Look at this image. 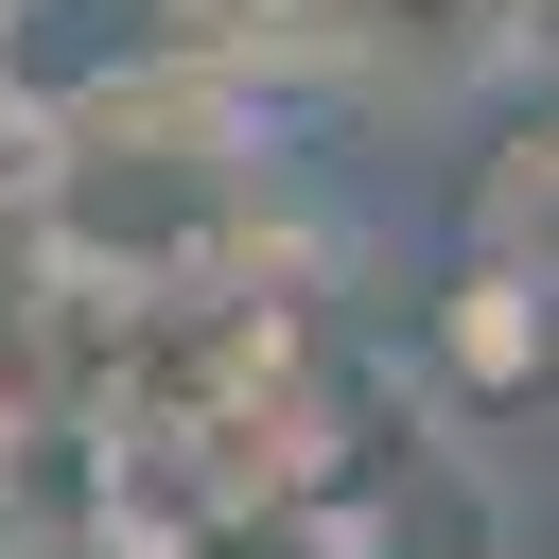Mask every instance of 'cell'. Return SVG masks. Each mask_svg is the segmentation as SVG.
Here are the masks:
<instances>
[{
    "mask_svg": "<svg viewBox=\"0 0 559 559\" xmlns=\"http://www.w3.org/2000/svg\"><path fill=\"white\" fill-rule=\"evenodd\" d=\"M157 559H349V542H332L314 507H210V524H192V542H157Z\"/></svg>",
    "mask_w": 559,
    "mask_h": 559,
    "instance_id": "1",
    "label": "cell"
}]
</instances>
